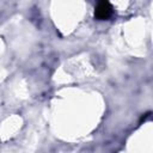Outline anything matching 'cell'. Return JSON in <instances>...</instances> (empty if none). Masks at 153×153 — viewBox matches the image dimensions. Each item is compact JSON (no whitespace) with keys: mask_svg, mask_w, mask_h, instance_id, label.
Instances as JSON below:
<instances>
[{"mask_svg":"<svg viewBox=\"0 0 153 153\" xmlns=\"http://www.w3.org/2000/svg\"><path fill=\"white\" fill-rule=\"evenodd\" d=\"M114 13V8L109 1H100L96 5L94 8V17L98 20H106Z\"/></svg>","mask_w":153,"mask_h":153,"instance_id":"1","label":"cell"}]
</instances>
